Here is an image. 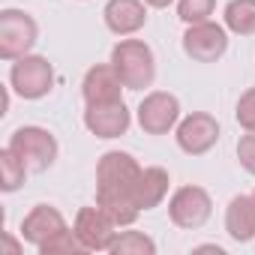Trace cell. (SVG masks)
Here are the masks:
<instances>
[{"label":"cell","instance_id":"obj_1","mask_svg":"<svg viewBox=\"0 0 255 255\" xmlns=\"http://www.w3.org/2000/svg\"><path fill=\"white\" fill-rule=\"evenodd\" d=\"M144 168L126 150H108L96 162V204L120 225H132L141 216L138 186Z\"/></svg>","mask_w":255,"mask_h":255},{"label":"cell","instance_id":"obj_2","mask_svg":"<svg viewBox=\"0 0 255 255\" xmlns=\"http://www.w3.org/2000/svg\"><path fill=\"white\" fill-rule=\"evenodd\" d=\"M111 66L117 69L126 90H144L156 78V57L144 39H120L111 48Z\"/></svg>","mask_w":255,"mask_h":255},{"label":"cell","instance_id":"obj_3","mask_svg":"<svg viewBox=\"0 0 255 255\" xmlns=\"http://www.w3.org/2000/svg\"><path fill=\"white\" fill-rule=\"evenodd\" d=\"M24 165H27V171H33V174H42V171H48L54 162H57V153H60V147H57V138L48 132V129H42V126H18V129L9 135V144H6Z\"/></svg>","mask_w":255,"mask_h":255},{"label":"cell","instance_id":"obj_4","mask_svg":"<svg viewBox=\"0 0 255 255\" xmlns=\"http://www.w3.org/2000/svg\"><path fill=\"white\" fill-rule=\"evenodd\" d=\"M39 39V24L24 9H3L0 12V57L18 60L33 51Z\"/></svg>","mask_w":255,"mask_h":255},{"label":"cell","instance_id":"obj_5","mask_svg":"<svg viewBox=\"0 0 255 255\" xmlns=\"http://www.w3.org/2000/svg\"><path fill=\"white\" fill-rule=\"evenodd\" d=\"M9 84L21 99H42L54 90V66L42 54H24L12 60Z\"/></svg>","mask_w":255,"mask_h":255},{"label":"cell","instance_id":"obj_6","mask_svg":"<svg viewBox=\"0 0 255 255\" xmlns=\"http://www.w3.org/2000/svg\"><path fill=\"white\" fill-rule=\"evenodd\" d=\"M222 129H219V120L207 111H192L189 117H183L177 123V147L189 156H204L207 150L216 147Z\"/></svg>","mask_w":255,"mask_h":255},{"label":"cell","instance_id":"obj_7","mask_svg":"<svg viewBox=\"0 0 255 255\" xmlns=\"http://www.w3.org/2000/svg\"><path fill=\"white\" fill-rule=\"evenodd\" d=\"M210 213H213V201H210V192L201 186H180L168 201L171 222L186 231H198L210 219Z\"/></svg>","mask_w":255,"mask_h":255},{"label":"cell","instance_id":"obj_8","mask_svg":"<svg viewBox=\"0 0 255 255\" xmlns=\"http://www.w3.org/2000/svg\"><path fill=\"white\" fill-rule=\"evenodd\" d=\"M183 51L195 63H216L228 51V27L213 21L189 24L183 33Z\"/></svg>","mask_w":255,"mask_h":255},{"label":"cell","instance_id":"obj_9","mask_svg":"<svg viewBox=\"0 0 255 255\" xmlns=\"http://www.w3.org/2000/svg\"><path fill=\"white\" fill-rule=\"evenodd\" d=\"M180 120V102L174 93L165 90H153L141 99L138 105V126L147 135H165L171 132Z\"/></svg>","mask_w":255,"mask_h":255},{"label":"cell","instance_id":"obj_10","mask_svg":"<svg viewBox=\"0 0 255 255\" xmlns=\"http://www.w3.org/2000/svg\"><path fill=\"white\" fill-rule=\"evenodd\" d=\"M117 222L96 204V207H81L75 213L72 231L78 234V240L87 246V252H102L111 249V243L117 240Z\"/></svg>","mask_w":255,"mask_h":255},{"label":"cell","instance_id":"obj_11","mask_svg":"<svg viewBox=\"0 0 255 255\" xmlns=\"http://www.w3.org/2000/svg\"><path fill=\"white\" fill-rule=\"evenodd\" d=\"M129 123H132V114H129L123 99L84 108V126L96 138H120V135H126Z\"/></svg>","mask_w":255,"mask_h":255},{"label":"cell","instance_id":"obj_12","mask_svg":"<svg viewBox=\"0 0 255 255\" xmlns=\"http://www.w3.org/2000/svg\"><path fill=\"white\" fill-rule=\"evenodd\" d=\"M123 81L117 75V69L111 63H96L87 69L84 81H81V96L84 105H102V102H117L123 99Z\"/></svg>","mask_w":255,"mask_h":255},{"label":"cell","instance_id":"obj_13","mask_svg":"<svg viewBox=\"0 0 255 255\" xmlns=\"http://www.w3.org/2000/svg\"><path fill=\"white\" fill-rule=\"evenodd\" d=\"M63 231H69V225H66L63 213H60L57 207H51V204H36V207L24 216V222H21V237H24L27 243H33L36 249L45 246L48 240L60 237Z\"/></svg>","mask_w":255,"mask_h":255},{"label":"cell","instance_id":"obj_14","mask_svg":"<svg viewBox=\"0 0 255 255\" xmlns=\"http://www.w3.org/2000/svg\"><path fill=\"white\" fill-rule=\"evenodd\" d=\"M105 27L117 36H132L147 24V3L144 0H108L102 9Z\"/></svg>","mask_w":255,"mask_h":255},{"label":"cell","instance_id":"obj_15","mask_svg":"<svg viewBox=\"0 0 255 255\" xmlns=\"http://www.w3.org/2000/svg\"><path fill=\"white\" fill-rule=\"evenodd\" d=\"M225 231L237 243H249L255 237V195H234L228 201Z\"/></svg>","mask_w":255,"mask_h":255},{"label":"cell","instance_id":"obj_16","mask_svg":"<svg viewBox=\"0 0 255 255\" xmlns=\"http://www.w3.org/2000/svg\"><path fill=\"white\" fill-rule=\"evenodd\" d=\"M168 183H171V180H168V171H165V168H159V165L144 168L141 186H138V207H141V213L162 204V198L168 195Z\"/></svg>","mask_w":255,"mask_h":255},{"label":"cell","instance_id":"obj_17","mask_svg":"<svg viewBox=\"0 0 255 255\" xmlns=\"http://www.w3.org/2000/svg\"><path fill=\"white\" fill-rule=\"evenodd\" d=\"M225 27L237 36H255V0H228Z\"/></svg>","mask_w":255,"mask_h":255},{"label":"cell","instance_id":"obj_18","mask_svg":"<svg viewBox=\"0 0 255 255\" xmlns=\"http://www.w3.org/2000/svg\"><path fill=\"white\" fill-rule=\"evenodd\" d=\"M24 177H27V165L9 147H3V150H0V189H3V192H15L24 183Z\"/></svg>","mask_w":255,"mask_h":255},{"label":"cell","instance_id":"obj_19","mask_svg":"<svg viewBox=\"0 0 255 255\" xmlns=\"http://www.w3.org/2000/svg\"><path fill=\"white\" fill-rule=\"evenodd\" d=\"M108 252H114V255H153L156 243L144 231H123V234H117V240L111 243Z\"/></svg>","mask_w":255,"mask_h":255},{"label":"cell","instance_id":"obj_20","mask_svg":"<svg viewBox=\"0 0 255 255\" xmlns=\"http://www.w3.org/2000/svg\"><path fill=\"white\" fill-rule=\"evenodd\" d=\"M213 9H216V0H177V15H180V21H186V24L210 21Z\"/></svg>","mask_w":255,"mask_h":255},{"label":"cell","instance_id":"obj_21","mask_svg":"<svg viewBox=\"0 0 255 255\" xmlns=\"http://www.w3.org/2000/svg\"><path fill=\"white\" fill-rule=\"evenodd\" d=\"M234 117H237V123L243 126L246 132H255V87H249L246 93H240Z\"/></svg>","mask_w":255,"mask_h":255},{"label":"cell","instance_id":"obj_22","mask_svg":"<svg viewBox=\"0 0 255 255\" xmlns=\"http://www.w3.org/2000/svg\"><path fill=\"white\" fill-rule=\"evenodd\" d=\"M237 159L249 174H255V132H246L237 141Z\"/></svg>","mask_w":255,"mask_h":255},{"label":"cell","instance_id":"obj_23","mask_svg":"<svg viewBox=\"0 0 255 255\" xmlns=\"http://www.w3.org/2000/svg\"><path fill=\"white\" fill-rule=\"evenodd\" d=\"M144 3H147L150 9H165V6L171 3V0H144Z\"/></svg>","mask_w":255,"mask_h":255},{"label":"cell","instance_id":"obj_24","mask_svg":"<svg viewBox=\"0 0 255 255\" xmlns=\"http://www.w3.org/2000/svg\"><path fill=\"white\" fill-rule=\"evenodd\" d=\"M195 252H216V255H222V249H219V246H198Z\"/></svg>","mask_w":255,"mask_h":255}]
</instances>
